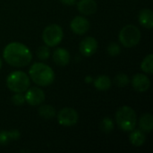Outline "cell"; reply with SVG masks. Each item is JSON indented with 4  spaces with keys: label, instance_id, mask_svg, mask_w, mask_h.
<instances>
[{
    "label": "cell",
    "instance_id": "obj_1",
    "mask_svg": "<svg viewBox=\"0 0 153 153\" xmlns=\"http://www.w3.org/2000/svg\"><path fill=\"white\" fill-rule=\"evenodd\" d=\"M3 56L8 65L14 67H23L30 63L32 54L24 44L11 42L4 48Z\"/></svg>",
    "mask_w": 153,
    "mask_h": 153
},
{
    "label": "cell",
    "instance_id": "obj_2",
    "mask_svg": "<svg viewBox=\"0 0 153 153\" xmlns=\"http://www.w3.org/2000/svg\"><path fill=\"white\" fill-rule=\"evenodd\" d=\"M29 74L32 82L39 86L50 85L55 79L53 69L44 63H34L30 68Z\"/></svg>",
    "mask_w": 153,
    "mask_h": 153
},
{
    "label": "cell",
    "instance_id": "obj_3",
    "mask_svg": "<svg viewBox=\"0 0 153 153\" xmlns=\"http://www.w3.org/2000/svg\"><path fill=\"white\" fill-rule=\"evenodd\" d=\"M116 121L123 131L131 132L137 125V116L131 107L124 106L117 111Z\"/></svg>",
    "mask_w": 153,
    "mask_h": 153
},
{
    "label": "cell",
    "instance_id": "obj_4",
    "mask_svg": "<svg viewBox=\"0 0 153 153\" xmlns=\"http://www.w3.org/2000/svg\"><path fill=\"white\" fill-rule=\"evenodd\" d=\"M30 77L22 71H14L11 73L6 79V85L11 91L25 92L30 87Z\"/></svg>",
    "mask_w": 153,
    "mask_h": 153
},
{
    "label": "cell",
    "instance_id": "obj_5",
    "mask_svg": "<svg viewBox=\"0 0 153 153\" xmlns=\"http://www.w3.org/2000/svg\"><path fill=\"white\" fill-rule=\"evenodd\" d=\"M120 43L126 48L135 47L141 40V31L138 27L133 24L126 25L119 32Z\"/></svg>",
    "mask_w": 153,
    "mask_h": 153
},
{
    "label": "cell",
    "instance_id": "obj_6",
    "mask_svg": "<svg viewBox=\"0 0 153 153\" xmlns=\"http://www.w3.org/2000/svg\"><path fill=\"white\" fill-rule=\"evenodd\" d=\"M63 37V30L57 24H50L47 26L42 33L43 41L48 47L57 46L62 41Z\"/></svg>",
    "mask_w": 153,
    "mask_h": 153
},
{
    "label": "cell",
    "instance_id": "obj_7",
    "mask_svg": "<svg viewBox=\"0 0 153 153\" xmlns=\"http://www.w3.org/2000/svg\"><path fill=\"white\" fill-rule=\"evenodd\" d=\"M56 118L59 125L63 126H73L78 122L79 116L74 108H65L57 113Z\"/></svg>",
    "mask_w": 153,
    "mask_h": 153
},
{
    "label": "cell",
    "instance_id": "obj_8",
    "mask_svg": "<svg viewBox=\"0 0 153 153\" xmlns=\"http://www.w3.org/2000/svg\"><path fill=\"white\" fill-rule=\"evenodd\" d=\"M24 96H25V101L31 106L41 105L45 100L44 91L38 87H31V88L29 87Z\"/></svg>",
    "mask_w": 153,
    "mask_h": 153
},
{
    "label": "cell",
    "instance_id": "obj_9",
    "mask_svg": "<svg viewBox=\"0 0 153 153\" xmlns=\"http://www.w3.org/2000/svg\"><path fill=\"white\" fill-rule=\"evenodd\" d=\"M98 49V41L93 37H87L83 39L79 47V50L84 56H91L96 53Z\"/></svg>",
    "mask_w": 153,
    "mask_h": 153
},
{
    "label": "cell",
    "instance_id": "obj_10",
    "mask_svg": "<svg viewBox=\"0 0 153 153\" xmlns=\"http://www.w3.org/2000/svg\"><path fill=\"white\" fill-rule=\"evenodd\" d=\"M71 30L78 35L85 34L90 29V22L88 19L82 16H76L74 17L71 23H70Z\"/></svg>",
    "mask_w": 153,
    "mask_h": 153
},
{
    "label": "cell",
    "instance_id": "obj_11",
    "mask_svg": "<svg viewBox=\"0 0 153 153\" xmlns=\"http://www.w3.org/2000/svg\"><path fill=\"white\" fill-rule=\"evenodd\" d=\"M133 88L139 92H144L149 90L151 86V82L149 77L143 74H136L132 79Z\"/></svg>",
    "mask_w": 153,
    "mask_h": 153
},
{
    "label": "cell",
    "instance_id": "obj_12",
    "mask_svg": "<svg viewBox=\"0 0 153 153\" xmlns=\"http://www.w3.org/2000/svg\"><path fill=\"white\" fill-rule=\"evenodd\" d=\"M77 8L82 14L91 15L97 11V3L95 0H80L77 3Z\"/></svg>",
    "mask_w": 153,
    "mask_h": 153
},
{
    "label": "cell",
    "instance_id": "obj_13",
    "mask_svg": "<svg viewBox=\"0 0 153 153\" xmlns=\"http://www.w3.org/2000/svg\"><path fill=\"white\" fill-rule=\"evenodd\" d=\"M53 60L57 65L65 66L70 62V54L66 49L59 48L54 51Z\"/></svg>",
    "mask_w": 153,
    "mask_h": 153
},
{
    "label": "cell",
    "instance_id": "obj_14",
    "mask_svg": "<svg viewBox=\"0 0 153 153\" xmlns=\"http://www.w3.org/2000/svg\"><path fill=\"white\" fill-rule=\"evenodd\" d=\"M139 22L146 29H152L153 27V13L149 8L143 9L138 17Z\"/></svg>",
    "mask_w": 153,
    "mask_h": 153
},
{
    "label": "cell",
    "instance_id": "obj_15",
    "mask_svg": "<svg viewBox=\"0 0 153 153\" xmlns=\"http://www.w3.org/2000/svg\"><path fill=\"white\" fill-rule=\"evenodd\" d=\"M132 133L130 134L129 136V140L130 143L135 146V147H140L142 146L145 141H146V136L143 131H142L141 129H136V130H132Z\"/></svg>",
    "mask_w": 153,
    "mask_h": 153
},
{
    "label": "cell",
    "instance_id": "obj_16",
    "mask_svg": "<svg viewBox=\"0 0 153 153\" xmlns=\"http://www.w3.org/2000/svg\"><path fill=\"white\" fill-rule=\"evenodd\" d=\"M112 82L108 75H100L93 80V85L98 91H105L110 89Z\"/></svg>",
    "mask_w": 153,
    "mask_h": 153
},
{
    "label": "cell",
    "instance_id": "obj_17",
    "mask_svg": "<svg viewBox=\"0 0 153 153\" xmlns=\"http://www.w3.org/2000/svg\"><path fill=\"white\" fill-rule=\"evenodd\" d=\"M139 126L144 133H151L153 128V117L151 114H144L139 120Z\"/></svg>",
    "mask_w": 153,
    "mask_h": 153
},
{
    "label": "cell",
    "instance_id": "obj_18",
    "mask_svg": "<svg viewBox=\"0 0 153 153\" xmlns=\"http://www.w3.org/2000/svg\"><path fill=\"white\" fill-rule=\"evenodd\" d=\"M39 115L44 119H52L56 117V112L55 108L50 105H42L39 108Z\"/></svg>",
    "mask_w": 153,
    "mask_h": 153
},
{
    "label": "cell",
    "instance_id": "obj_19",
    "mask_svg": "<svg viewBox=\"0 0 153 153\" xmlns=\"http://www.w3.org/2000/svg\"><path fill=\"white\" fill-rule=\"evenodd\" d=\"M141 69L149 74H153V55L150 54L148 55L146 57H144V59L143 60L142 64H141Z\"/></svg>",
    "mask_w": 153,
    "mask_h": 153
},
{
    "label": "cell",
    "instance_id": "obj_20",
    "mask_svg": "<svg viewBox=\"0 0 153 153\" xmlns=\"http://www.w3.org/2000/svg\"><path fill=\"white\" fill-rule=\"evenodd\" d=\"M100 130L105 133V134H109L112 132V130L114 129V123L112 121L111 118L109 117H105L102 119L101 123H100Z\"/></svg>",
    "mask_w": 153,
    "mask_h": 153
},
{
    "label": "cell",
    "instance_id": "obj_21",
    "mask_svg": "<svg viewBox=\"0 0 153 153\" xmlns=\"http://www.w3.org/2000/svg\"><path fill=\"white\" fill-rule=\"evenodd\" d=\"M129 77L126 74H118L114 79L115 84L118 87H125L129 83Z\"/></svg>",
    "mask_w": 153,
    "mask_h": 153
},
{
    "label": "cell",
    "instance_id": "obj_22",
    "mask_svg": "<svg viewBox=\"0 0 153 153\" xmlns=\"http://www.w3.org/2000/svg\"><path fill=\"white\" fill-rule=\"evenodd\" d=\"M50 56V50L48 48V47L46 46H41L38 48L37 50V56L40 59V60H46Z\"/></svg>",
    "mask_w": 153,
    "mask_h": 153
},
{
    "label": "cell",
    "instance_id": "obj_23",
    "mask_svg": "<svg viewBox=\"0 0 153 153\" xmlns=\"http://www.w3.org/2000/svg\"><path fill=\"white\" fill-rule=\"evenodd\" d=\"M107 51H108V55H110L112 56H118L121 53V48L117 43L112 42L108 46Z\"/></svg>",
    "mask_w": 153,
    "mask_h": 153
},
{
    "label": "cell",
    "instance_id": "obj_24",
    "mask_svg": "<svg viewBox=\"0 0 153 153\" xmlns=\"http://www.w3.org/2000/svg\"><path fill=\"white\" fill-rule=\"evenodd\" d=\"M12 102L15 106H22L25 102V96L22 92H15L12 97Z\"/></svg>",
    "mask_w": 153,
    "mask_h": 153
},
{
    "label": "cell",
    "instance_id": "obj_25",
    "mask_svg": "<svg viewBox=\"0 0 153 153\" xmlns=\"http://www.w3.org/2000/svg\"><path fill=\"white\" fill-rule=\"evenodd\" d=\"M9 142H11L9 131H1L0 132V144L4 145V144H7Z\"/></svg>",
    "mask_w": 153,
    "mask_h": 153
},
{
    "label": "cell",
    "instance_id": "obj_26",
    "mask_svg": "<svg viewBox=\"0 0 153 153\" xmlns=\"http://www.w3.org/2000/svg\"><path fill=\"white\" fill-rule=\"evenodd\" d=\"M9 134H10L11 141L19 140V138L21 136V134H20V132L18 130H11V131H9Z\"/></svg>",
    "mask_w": 153,
    "mask_h": 153
},
{
    "label": "cell",
    "instance_id": "obj_27",
    "mask_svg": "<svg viewBox=\"0 0 153 153\" xmlns=\"http://www.w3.org/2000/svg\"><path fill=\"white\" fill-rule=\"evenodd\" d=\"M62 4L65 5H74L76 3V0H60Z\"/></svg>",
    "mask_w": 153,
    "mask_h": 153
},
{
    "label": "cell",
    "instance_id": "obj_28",
    "mask_svg": "<svg viewBox=\"0 0 153 153\" xmlns=\"http://www.w3.org/2000/svg\"><path fill=\"white\" fill-rule=\"evenodd\" d=\"M85 82H86L87 83H91V82H93V79H92L91 76H86V77H85Z\"/></svg>",
    "mask_w": 153,
    "mask_h": 153
},
{
    "label": "cell",
    "instance_id": "obj_29",
    "mask_svg": "<svg viewBox=\"0 0 153 153\" xmlns=\"http://www.w3.org/2000/svg\"><path fill=\"white\" fill-rule=\"evenodd\" d=\"M1 67H2V59L0 57V69H1Z\"/></svg>",
    "mask_w": 153,
    "mask_h": 153
}]
</instances>
